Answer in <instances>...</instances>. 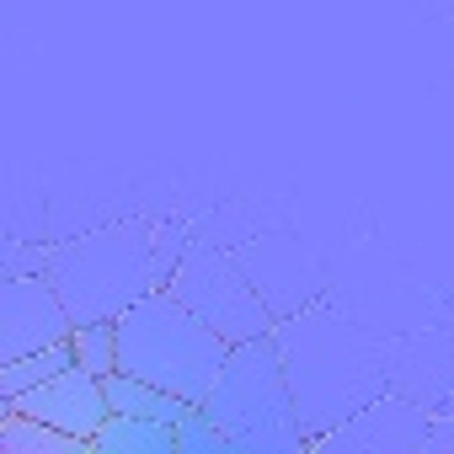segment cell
<instances>
[{
    "mask_svg": "<svg viewBox=\"0 0 454 454\" xmlns=\"http://www.w3.org/2000/svg\"><path fill=\"white\" fill-rule=\"evenodd\" d=\"M0 406H12V411L33 417V422H43V427H59V433H70V438H81V443H91V438L113 422L107 380H97V374H86V369H65L59 380L27 390V395H17V401H0Z\"/></svg>",
    "mask_w": 454,
    "mask_h": 454,
    "instance_id": "obj_8",
    "label": "cell"
},
{
    "mask_svg": "<svg viewBox=\"0 0 454 454\" xmlns=\"http://www.w3.org/2000/svg\"><path fill=\"white\" fill-rule=\"evenodd\" d=\"M427 433H433V411L401 390H385L342 427L310 438V454H422Z\"/></svg>",
    "mask_w": 454,
    "mask_h": 454,
    "instance_id": "obj_6",
    "label": "cell"
},
{
    "mask_svg": "<svg viewBox=\"0 0 454 454\" xmlns=\"http://www.w3.org/2000/svg\"><path fill=\"white\" fill-rule=\"evenodd\" d=\"M422 454H454V411H433V433H427Z\"/></svg>",
    "mask_w": 454,
    "mask_h": 454,
    "instance_id": "obj_15",
    "label": "cell"
},
{
    "mask_svg": "<svg viewBox=\"0 0 454 454\" xmlns=\"http://www.w3.org/2000/svg\"><path fill=\"white\" fill-rule=\"evenodd\" d=\"M65 369H75L70 342L43 348V353H27V358H17V364H0V401H17V395H27V390H38V385L59 380Z\"/></svg>",
    "mask_w": 454,
    "mask_h": 454,
    "instance_id": "obj_12",
    "label": "cell"
},
{
    "mask_svg": "<svg viewBox=\"0 0 454 454\" xmlns=\"http://www.w3.org/2000/svg\"><path fill=\"white\" fill-rule=\"evenodd\" d=\"M273 342H278V358H284V374H289V390L310 438L342 427L353 411H364L369 401L390 390L380 342L326 305H310L294 321H284Z\"/></svg>",
    "mask_w": 454,
    "mask_h": 454,
    "instance_id": "obj_1",
    "label": "cell"
},
{
    "mask_svg": "<svg viewBox=\"0 0 454 454\" xmlns=\"http://www.w3.org/2000/svg\"><path fill=\"white\" fill-rule=\"evenodd\" d=\"M231 364V342L203 326L171 289H155L118 321V374L203 406Z\"/></svg>",
    "mask_w": 454,
    "mask_h": 454,
    "instance_id": "obj_3",
    "label": "cell"
},
{
    "mask_svg": "<svg viewBox=\"0 0 454 454\" xmlns=\"http://www.w3.org/2000/svg\"><path fill=\"white\" fill-rule=\"evenodd\" d=\"M70 353H75V369H86L97 380H113L118 374V321L75 326L70 332Z\"/></svg>",
    "mask_w": 454,
    "mask_h": 454,
    "instance_id": "obj_13",
    "label": "cell"
},
{
    "mask_svg": "<svg viewBox=\"0 0 454 454\" xmlns=\"http://www.w3.org/2000/svg\"><path fill=\"white\" fill-rule=\"evenodd\" d=\"M107 406H113V417H139V422H166V427H182L198 411L182 395H166V390H155L145 380H129V374L107 380Z\"/></svg>",
    "mask_w": 454,
    "mask_h": 454,
    "instance_id": "obj_9",
    "label": "cell"
},
{
    "mask_svg": "<svg viewBox=\"0 0 454 454\" xmlns=\"http://www.w3.org/2000/svg\"><path fill=\"white\" fill-rule=\"evenodd\" d=\"M166 289H171L203 326H214L231 348L262 342V337L278 332V321H273V310L262 305L257 284L236 268L231 252H219V247H208V241H192V247H187V257L176 262V273H171Z\"/></svg>",
    "mask_w": 454,
    "mask_h": 454,
    "instance_id": "obj_5",
    "label": "cell"
},
{
    "mask_svg": "<svg viewBox=\"0 0 454 454\" xmlns=\"http://www.w3.org/2000/svg\"><path fill=\"white\" fill-rule=\"evenodd\" d=\"M176 454H241V449L224 438L203 411H192V417L176 427Z\"/></svg>",
    "mask_w": 454,
    "mask_h": 454,
    "instance_id": "obj_14",
    "label": "cell"
},
{
    "mask_svg": "<svg viewBox=\"0 0 454 454\" xmlns=\"http://www.w3.org/2000/svg\"><path fill=\"white\" fill-rule=\"evenodd\" d=\"M0 454H91V443L59 433V427H43L12 406H0Z\"/></svg>",
    "mask_w": 454,
    "mask_h": 454,
    "instance_id": "obj_10",
    "label": "cell"
},
{
    "mask_svg": "<svg viewBox=\"0 0 454 454\" xmlns=\"http://www.w3.org/2000/svg\"><path fill=\"white\" fill-rule=\"evenodd\" d=\"M91 454H176V427L139 422V417H113L91 438Z\"/></svg>",
    "mask_w": 454,
    "mask_h": 454,
    "instance_id": "obj_11",
    "label": "cell"
},
{
    "mask_svg": "<svg viewBox=\"0 0 454 454\" xmlns=\"http://www.w3.org/2000/svg\"><path fill=\"white\" fill-rule=\"evenodd\" d=\"M198 411L241 454H310V433L300 422V406H294V390H289L273 337L231 348V364H224L219 385L208 390V401Z\"/></svg>",
    "mask_w": 454,
    "mask_h": 454,
    "instance_id": "obj_4",
    "label": "cell"
},
{
    "mask_svg": "<svg viewBox=\"0 0 454 454\" xmlns=\"http://www.w3.org/2000/svg\"><path fill=\"white\" fill-rule=\"evenodd\" d=\"M70 332H75V321H70L59 289L49 284V273L0 278V364L59 348V342H70Z\"/></svg>",
    "mask_w": 454,
    "mask_h": 454,
    "instance_id": "obj_7",
    "label": "cell"
},
{
    "mask_svg": "<svg viewBox=\"0 0 454 454\" xmlns=\"http://www.w3.org/2000/svg\"><path fill=\"white\" fill-rule=\"evenodd\" d=\"M49 284L59 289V300H65L75 326L123 321L139 300L166 289L155 224L113 219V224H102V231H86L75 241L49 247Z\"/></svg>",
    "mask_w": 454,
    "mask_h": 454,
    "instance_id": "obj_2",
    "label": "cell"
}]
</instances>
